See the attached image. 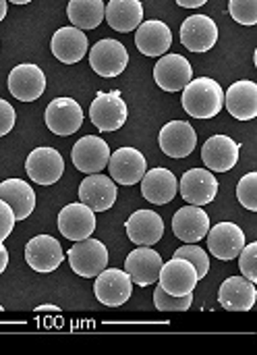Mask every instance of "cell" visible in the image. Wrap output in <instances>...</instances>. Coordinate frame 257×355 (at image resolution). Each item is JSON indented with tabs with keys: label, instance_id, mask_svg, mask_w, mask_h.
Masks as SVG:
<instances>
[{
	"label": "cell",
	"instance_id": "obj_25",
	"mask_svg": "<svg viewBox=\"0 0 257 355\" xmlns=\"http://www.w3.org/2000/svg\"><path fill=\"white\" fill-rule=\"evenodd\" d=\"M218 302L229 312H249L257 302L256 283L245 277H229L218 291Z\"/></svg>",
	"mask_w": 257,
	"mask_h": 355
},
{
	"label": "cell",
	"instance_id": "obj_39",
	"mask_svg": "<svg viewBox=\"0 0 257 355\" xmlns=\"http://www.w3.org/2000/svg\"><path fill=\"white\" fill-rule=\"evenodd\" d=\"M179 6H185V8H200V6H204L208 0H175Z\"/></svg>",
	"mask_w": 257,
	"mask_h": 355
},
{
	"label": "cell",
	"instance_id": "obj_14",
	"mask_svg": "<svg viewBox=\"0 0 257 355\" xmlns=\"http://www.w3.org/2000/svg\"><path fill=\"white\" fill-rule=\"evenodd\" d=\"M58 231L71 241L87 239L96 231V212L81 202H73L58 212Z\"/></svg>",
	"mask_w": 257,
	"mask_h": 355
},
{
	"label": "cell",
	"instance_id": "obj_26",
	"mask_svg": "<svg viewBox=\"0 0 257 355\" xmlns=\"http://www.w3.org/2000/svg\"><path fill=\"white\" fill-rule=\"evenodd\" d=\"M127 235L135 245H156L164 235V220L152 210H137L125 223Z\"/></svg>",
	"mask_w": 257,
	"mask_h": 355
},
{
	"label": "cell",
	"instance_id": "obj_40",
	"mask_svg": "<svg viewBox=\"0 0 257 355\" xmlns=\"http://www.w3.org/2000/svg\"><path fill=\"white\" fill-rule=\"evenodd\" d=\"M6 264H8V252H6L4 243H0V275L6 270Z\"/></svg>",
	"mask_w": 257,
	"mask_h": 355
},
{
	"label": "cell",
	"instance_id": "obj_2",
	"mask_svg": "<svg viewBox=\"0 0 257 355\" xmlns=\"http://www.w3.org/2000/svg\"><path fill=\"white\" fill-rule=\"evenodd\" d=\"M69 264L77 277L94 279L108 266V250L98 239H81L69 250Z\"/></svg>",
	"mask_w": 257,
	"mask_h": 355
},
{
	"label": "cell",
	"instance_id": "obj_44",
	"mask_svg": "<svg viewBox=\"0 0 257 355\" xmlns=\"http://www.w3.org/2000/svg\"><path fill=\"white\" fill-rule=\"evenodd\" d=\"M0 312H2V306H0Z\"/></svg>",
	"mask_w": 257,
	"mask_h": 355
},
{
	"label": "cell",
	"instance_id": "obj_41",
	"mask_svg": "<svg viewBox=\"0 0 257 355\" xmlns=\"http://www.w3.org/2000/svg\"><path fill=\"white\" fill-rule=\"evenodd\" d=\"M35 312H56V314H58L60 310H58L56 306H37Z\"/></svg>",
	"mask_w": 257,
	"mask_h": 355
},
{
	"label": "cell",
	"instance_id": "obj_20",
	"mask_svg": "<svg viewBox=\"0 0 257 355\" xmlns=\"http://www.w3.org/2000/svg\"><path fill=\"white\" fill-rule=\"evenodd\" d=\"M162 264L164 262L158 252H154L148 245H137V250L131 252L125 260V272L131 277L133 285L148 287L158 283Z\"/></svg>",
	"mask_w": 257,
	"mask_h": 355
},
{
	"label": "cell",
	"instance_id": "obj_9",
	"mask_svg": "<svg viewBox=\"0 0 257 355\" xmlns=\"http://www.w3.org/2000/svg\"><path fill=\"white\" fill-rule=\"evenodd\" d=\"M8 92L19 102H33L46 92V75L37 64L23 62L8 73Z\"/></svg>",
	"mask_w": 257,
	"mask_h": 355
},
{
	"label": "cell",
	"instance_id": "obj_22",
	"mask_svg": "<svg viewBox=\"0 0 257 355\" xmlns=\"http://www.w3.org/2000/svg\"><path fill=\"white\" fill-rule=\"evenodd\" d=\"M210 231V216L202 206L187 204L177 210L172 218V233L185 241V243H197L202 241Z\"/></svg>",
	"mask_w": 257,
	"mask_h": 355
},
{
	"label": "cell",
	"instance_id": "obj_18",
	"mask_svg": "<svg viewBox=\"0 0 257 355\" xmlns=\"http://www.w3.org/2000/svg\"><path fill=\"white\" fill-rule=\"evenodd\" d=\"M64 260V252L56 237L52 235H35L25 245V262L35 272H52Z\"/></svg>",
	"mask_w": 257,
	"mask_h": 355
},
{
	"label": "cell",
	"instance_id": "obj_38",
	"mask_svg": "<svg viewBox=\"0 0 257 355\" xmlns=\"http://www.w3.org/2000/svg\"><path fill=\"white\" fill-rule=\"evenodd\" d=\"M15 119H17L15 108H12L6 100H2V98H0V137H4L6 133H10V131H12V127H15Z\"/></svg>",
	"mask_w": 257,
	"mask_h": 355
},
{
	"label": "cell",
	"instance_id": "obj_29",
	"mask_svg": "<svg viewBox=\"0 0 257 355\" xmlns=\"http://www.w3.org/2000/svg\"><path fill=\"white\" fill-rule=\"evenodd\" d=\"M0 200L6 202L17 220H25L35 210V191L21 179H6L0 183Z\"/></svg>",
	"mask_w": 257,
	"mask_h": 355
},
{
	"label": "cell",
	"instance_id": "obj_28",
	"mask_svg": "<svg viewBox=\"0 0 257 355\" xmlns=\"http://www.w3.org/2000/svg\"><path fill=\"white\" fill-rule=\"evenodd\" d=\"M227 110L239 121H251L257 116V85L249 79L233 83L224 94Z\"/></svg>",
	"mask_w": 257,
	"mask_h": 355
},
{
	"label": "cell",
	"instance_id": "obj_12",
	"mask_svg": "<svg viewBox=\"0 0 257 355\" xmlns=\"http://www.w3.org/2000/svg\"><path fill=\"white\" fill-rule=\"evenodd\" d=\"M218 42V25L208 15H193L181 25V44L189 52L204 54Z\"/></svg>",
	"mask_w": 257,
	"mask_h": 355
},
{
	"label": "cell",
	"instance_id": "obj_16",
	"mask_svg": "<svg viewBox=\"0 0 257 355\" xmlns=\"http://www.w3.org/2000/svg\"><path fill=\"white\" fill-rule=\"evenodd\" d=\"M116 183L102 173L87 175L79 185V202L89 206L94 212L110 210L116 202Z\"/></svg>",
	"mask_w": 257,
	"mask_h": 355
},
{
	"label": "cell",
	"instance_id": "obj_34",
	"mask_svg": "<svg viewBox=\"0 0 257 355\" xmlns=\"http://www.w3.org/2000/svg\"><path fill=\"white\" fill-rule=\"evenodd\" d=\"M229 12L241 25H256L257 0H229Z\"/></svg>",
	"mask_w": 257,
	"mask_h": 355
},
{
	"label": "cell",
	"instance_id": "obj_11",
	"mask_svg": "<svg viewBox=\"0 0 257 355\" xmlns=\"http://www.w3.org/2000/svg\"><path fill=\"white\" fill-rule=\"evenodd\" d=\"M197 283H200L197 270L185 258H172L170 262L162 264V268H160L158 285L170 295H177V297L189 295V293H193Z\"/></svg>",
	"mask_w": 257,
	"mask_h": 355
},
{
	"label": "cell",
	"instance_id": "obj_1",
	"mask_svg": "<svg viewBox=\"0 0 257 355\" xmlns=\"http://www.w3.org/2000/svg\"><path fill=\"white\" fill-rule=\"evenodd\" d=\"M183 108L193 119H214L222 112L224 92L222 85L210 77L191 79L183 89Z\"/></svg>",
	"mask_w": 257,
	"mask_h": 355
},
{
	"label": "cell",
	"instance_id": "obj_3",
	"mask_svg": "<svg viewBox=\"0 0 257 355\" xmlns=\"http://www.w3.org/2000/svg\"><path fill=\"white\" fill-rule=\"evenodd\" d=\"M127 116H129V110L118 89L108 92V94L100 92L89 106V119L102 133L118 131L127 123Z\"/></svg>",
	"mask_w": 257,
	"mask_h": 355
},
{
	"label": "cell",
	"instance_id": "obj_24",
	"mask_svg": "<svg viewBox=\"0 0 257 355\" xmlns=\"http://www.w3.org/2000/svg\"><path fill=\"white\" fill-rule=\"evenodd\" d=\"M139 183H141V196L154 206H164L172 202L179 191L177 177L172 175V171L162 168V166L145 171Z\"/></svg>",
	"mask_w": 257,
	"mask_h": 355
},
{
	"label": "cell",
	"instance_id": "obj_32",
	"mask_svg": "<svg viewBox=\"0 0 257 355\" xmlns=\"http://www.w3.org/2000/svg\"><path fill=\"white\" fill-rule=\"evenodd\" d=\"M191 304H193V293L177 297V295L166 293L160 285L156 287V293H154V306H156L160 312H185V310H189V308H191Z\"/></svg>",
	"mask_w": 257,
	"mask_h": 355
},
{
	"label": "cell",
	"instance_id": "obj_6",
	"mask_svg": "<svg viewBox=\"0 0 257 355\" xmlns=\"http://www.w3.org/2000/svg\"><path fill=\"white\" fill-rule=\"evenodd\" d=\"M89 64L100 77H118L129 64V52L118 40H100L89 50Z\"/></svg>",
	"mask_w": 257,
	"mask_h": 355
},
{
	"label": "cell",
	"instance_id": "obj_15",
	"mask_svg": "<svg viewBox=\"0 0 257 355\" xmlns=\"http://www.w3.org/2000/svg\"><path fill=\"white\" fill-rule=\"evenodd\" d=\"M181 196L187 204L193 206H208L216 200L218 181L206 168H189L179 181Z\"/></svg>",
	"mask_w": 257,
	"mask_h": 355
},
{
	"label": "cell",
	"instance_id": "obj_30",
	"mask_svg": "<svg viewBox=\"0 0 257 355\" xmlns=\"http://www.w3.org/2000/svg\"><path fill=\"white\" fill-rule=\"evenodd\" d=\"M104 19L114 31L129 33L143 21V6L139 0H110L106 4Z\"/></svg>",
	"mask_w": 257,
	"mask_h": 355
},
{
	"label": "cell",
	"instance_id": "obj_35",
	"mask_svg": "<svg viewBox=\"0 0 257 355\" xmlns=\"http://www.w3.org/2000/svg\"><path fill=\"white\" fill-rule=\"evenodd\" d=\"M237 198L243 208L256 212L257 210V173H247L237 185Z\"/></svg>",
	"mask_w": 257,
	"mask_h": 355
},
{
	"label": "cell",
	"instance_id": "obj_23",
	"mask_svg": "<svg viewBox=\"0 0 257 355\" xmlns=\"http://www.w3.org/2000/svg\"><path fill=\"white\" fill-rule=\"evenodd\" d=\"M135 46L145 56H162L172 46V31L164 21H141L135 29Z\"/></svg>",
	"mask_w": 257,
	"mask_h": 355
},
{
	"label": "cell",
	"instance_id": "obj_10",
	"mask_svg": "<svg viewBox=\"0 0 257 355\" xmlns=\"http://www.w3.org/2000/svg\"><path fill=\"white\" fill-rule=\"evenodd\" d=\"M25 173L37 185H54L64 173V160L54 148H35L25 160Z\"/></svg>",
	"mask_w": 257,
	"mask_h": 355
},
{
	"label": "cell",
	"instance_id": "obj_27",
	"mask_svg": "<svg viewBox=\"0 0 257 355\" xmlns=\"http://www.w3.org/2000/svg\"><path fill=\"white\" fill-rule=\"evenodd\" d=\"M50 50L52 54L64 62V64H75L79 62L87 50H89V44H87V35L77 29V27H60L56 29V33L52 35V42H50Z\"/></svg>",
	"mask_w": 257,
	"mask_h": 355
},
{
	"label": "cell",
	"instance_id": "obj_36",
	"mask_svg": "<svg viewBox=\"0 0 257 355\" xmlns=\"http://www.w3.org/2000/svg\"><path fill=\"white\" fill-rule=\"evenodd\" d=\"M237 258L243 277L251 283H257V243H245V248Z\"/></svg>",
	"mask_w": 257,
	"mask_h": 355
},
{
	"label": "cell",
	"instance_id": "obj_37",
	"mask_svg": "<svg viewBox=\"0 0 257 355\" xmlns=\"http://www.w3.org/2000/svg\"><path fill=\"white\" fill-rule=\"evenodd\" d=\"M15 223H17V218H15L10 206L0 200V243H4V239L12 233Z\"/></svg>",
	"mask_w": 257,
	"mask_h": 355
},
{
	"label": "cell",
	"instance_id": "obj_19",
	"mask_svg": "<svg viewBox=\"0 0 257 355\" xmlns=\"http://www.w3.org/2000/svg\"><path fill=\"white\" fill-rule=\"evenodd\" d=\"M208 250L218 260H235L245 248V233L235 223H218L208 231Z\"/></svg>",
	"mask_w": 257,
	"mask_h": 355
},
{
	"label": "cell",
	"instance_id": "obj_7",
	"mask_svg": "<svg viewBox=\"0 0 257 355\" xmlns=\"http://www.w3.org/2000/svg\"><path fill=\"white\" fill-rule=\"evenodd\" d=\"M46 125L54 135L69 137L77 133L83 125V110L73 98H54L46 106Z\"/></svg>",
	"mask_w": 257,
	"mask_h": 355
},
{
	"label": "cell",
	"instance_id": "obj_33",
	"mask_svg": "<svg viewBox=\"0 0 257 355\" xmlns=\"http://www.w3.org/2000/svg\"><path fill=\"white\" fill-rule=\"evenodd\" d=\"M175 258H185L187 262H191L197 270V279H206L208 270H210V258L206 254V250H202L195 243H185L183 248H179L175 252Z\"/></svg>",
	"mask_w": 257,
	"mask_h": 355
},
{
	"label": "cell",
	"instance_id": "obj_5",
	"mask_svg": "<svg viewBox=\"0 0 257 355\" xmlns=\"http://www.w3.org/2000/svg\"><path fill=\"white\" fill-rule=\"evenodd\" d=\"M191 79L193 67L183 54H162V58L154 67V81L164 92H183Z\"/></svg>",
	"mask_w": 257,
	"mask_h": 355
},
{
	"label": "cell",
	"instance_id": "obj_4",
	"mask_svg": "<svg viewBox=\"0 0 257 355\" xmlns=\"http://www.w3.org/2000/svg\"><path fill=\"white\" fill-rule=\"evenodd\" d=\"M94 293L100 304L108 308H116L129 302L133 293L131 277L121 268H104L94 283Z\"/></svg>",
	"mask_w": 257,
	"mask_h": 355
},
{
	"label": "cell",
	"instance_id": "obj_17",
	"mask_svg": "<svg viewBox=\"0 0 257 355\" xmlns=\"http://www.w3.org/2000/svg\"><path fill=\"white\" fill-rule=\"evenodd\" d=\"M241 146L229 135H212L202 146V160L214 173H229L239 162Z\"/></svg>",
	"mask_w": 257,
	"mask_h": 355
},
{
	"label": "cell",
	"instance_id": "obj_42",
	"mask_svg": "<svg viewBox=\"0 0 257 355\" xmlns=\"http://www.w3.org/2000/svg\"><path fill=\"white\" fill-rule=\"evenodd\" d=\"M6 4H8L6 0H0V21L6 17Z\"/></svg>",
	"mask_w": 257,
	"mask_h": 355
},
{
	"label": "cell",
	"instance_id": "obj_13",
	"mask_svg": "<svg viewBox=\"0 0 257 355\" xmlns=\"http://www.w3.org/2000/svg\"><path fill=\"white\" fill-rule=\"evenodd\" d=\"M108 158H110V148L98 135L81 137L71 150V160H73L75 168L85 175L104 171L108 166Z\"/></svg>",
	"mask_w": 257,
	"mask_h": 355
},
{
	"label": "cell",
	"instance_id": "obj_43",
	"mask_svg": "<svg viewBox=\"0 0 257 355\" xmlns=\"http://www.w3.org/2000/svg\"><path fill=\"white\" fill-rule=\"evenodd\" d=\"M6 2H12V4H29L33 0H6Z\"/></svg>",
	"mask_w": 257,
	"mask_h": 355
},
{
	"label": "cell",
	"instance_id": "obj_31",
	"mask_svg": "<svg viewBox=\"0 0 257 355\" xmlns=\"http://www.w3.org/2000/svg\"><path fill=\"white\" fill-rule=\"evenodd\" d=\"M106 4L104 0H69L67 4V17L73 23V27L81 31L96 29L104 21Z\"/></svg>",
	"mask_w": 257,
	"mask_h": 355
},
{
	"label": "cell",
	"instance_id": "obj_8",
	"mask_svg": "<svg viewBox=\"0 0 257 355\" xmlns=\"http://www.w3.org/2000/svg\"><path fill=\"white\" fill-rule=\"evenodd\" d=\"M108 171L110 179L118 185L131 187L141 181V177L148 171L145 156L135 148H118L108 158Z\"/></svg>",
	"mask_w": 257,
	"mask_h": 355
},
{
	"label": "cell",
	"instance_id": "obj_21",
	"mask_svg": "<svg viewBox=\"0 0 257 355\" xmlns=\"http://www.w3.org/2000/svg\"><path fill=\"white\" fill-rule=\"evenodd\" d=\"M158 144L162 152L170 158H185L197 146L195 129L187 121H170L160 129Z\"/></svg>",
	"mask_w": 257,
	"mask_h": 355
}]
</instances>
